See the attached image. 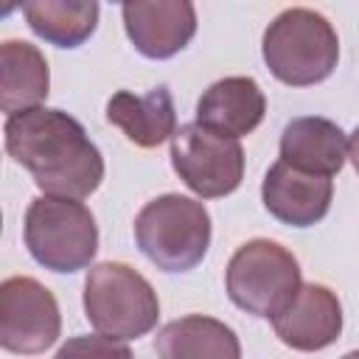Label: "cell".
Segmentation results:
<instances>
[{
    "label": "cell",
    "mask_w": 359,
    "mask_h": 359,
    "mask_svg": "<svg viewBox=\"0 0 359 359\" xmlns=\"http://www.w3.org/2000/svg\"><path fill=\"white\" fill-rule=\"evenodd\" d=\"M8 157L22 165L45 196L84 199L104 180V157L84 126L50 107H36L6 118Z\"/></svg>",
    "instance_id": "cell-1"
},
{
    "label": "cell",
    "mask_w": 359,
    "mask_h": 359,
    "mask_svg": "<svg viewBox=\"0 0 359 359\" xmlns=\"http://www.w3.org/2000/svg\"><path fill=\"white\" fill-rule=\"evenodd\" d=\"M269 73L289 87L325 81L339 62V36L314 8H286L264 31L261 42Z\"/></svg>",
    "instance_id": "cell-2"
},
{
    "label": "cell",
    "mask_w": 359,
    "mask_h": 359,
    "mask_svg": "<svg viewBox=\"0 0 359 359\" xmlns=\"http://www.w3.org/2000/svg\"><path fill=\"white\" fill-rule=\"evenodd\" d=\"M135 241L157 269L188 272L208 255L210 213L191 196L163 194L135 216Z\"/></svg>",
    "instance_id": "cell-3"
},
{
    "label": "cell",
    "mask_w": 359,
    "mask_h": 359,
    "mask_svg": "<svg viewBox=\"0 0 359 359\" xmlns=\"http://www.w3.org/2000/svg\"><path fill=\"white\" fill-rule=\"evenodd\" d=\"M84 314L98 334L126 342L157 325L160 300L137 269L121 261H104L90 266L84 278Z\"/></svg>",
    "instance_id": "cell-4"
},
{
    "label": "cell",
    "mask_w": 359,
    "mask_h": 359,
    "mask_svg": "<svg viewBox=\"0 0 359 359\" xmlns=\"http://www.w3.org/2000/svg\"><path fill=\"white\" fill-rule=\"evenodd\" d=\"M300 264L278 241L252 238L227 261V297L247 314L275 320L300 292Z\"/></svg>",
    "instance_id": "cell-5"
},
{
    "label": "cell",
    "mask_w": 359,
    "mask_h": 359,
    "mask_svg": "<svg viewBox=\"0 0 359 359\" xmlns=\"http://www.w3.org/2000/svg\"><path fill=\"white\" fill-rule=\"evenodd\" d=\"M22 238L31 258L50 272H79L98 252L95 216L79 199L36 196L25 210Z\"/></svg>",
    "instance_id": "cell-6"
},
{
    "label": "cell",
    "mask_w": 359,
    "mask_h": 359,
    "mask_svg": "<svg viewBox=\"0 0 359 359\" xmlns=\"http://www.w3.org/2000/svg\"><path fill=\"white\" fill-rule=\"evenodd\" d=\"M171 165L199 199L233 194L244 180V149L236 137L182 123L171 137Z\"/></svg>",
    "instance_id": "cell-7"
},
{
    "label": "cell",
    "mask_w": 359,
    "mask_h": 359,
    "mask_svg": "<svg viewBox=\"0 0 359 359\" xmlns=\"http://www.w3.org/2000/svg\"><path fill=\"white\" fill-rule=\"evenodd\" d=\"M62 331L53 292L36 278L14 275L0 283V345L11 353H45Z\"/></svg>",
    "instance_id": "cell-8"
},
{
    "label": "cell",
    "mask_w": 359,
    "mask_h": 359,
    "mask_svg": "<svg viewBox=\"0 0 359 359\" xmlns=\"http://www.w3.org/2000/svg\"><path fill=\"white\" fill-rule=\"evenodd\" d=\"M121 17L129 42L146 59H171L196 34V8L188 0L123 3Z\"/></svg>",
    "instance_id": "cell-9"
},
{
    "label": "cell",
    "mask_w": 359,
    "mask_h": 359,
    "mask_svg": "<svg viewBox=\"0 0 359 359\" xmlns=\"http://www.w3.org/2000/svg\"><path fill=\"white\" fill-rule=\"evenodd\" d=\"M272 331L292 351H323L342 334L339 297L323 283H303L297 297L272 320Z\"/></svg>",
    "instance_id": "cell-10"
},
{
    "label": "cell",
    "mask_w": 359,
    "mask_h": 359,
    "mask_svg": "<svg viewBox=\"0 0 359 359\" xmlns=\"http://www.w3.org/2000/svg\"><path fill=\"white\" fill-rule=\"evenodd\" d=\"M331 196L334 182L328 177L297 171L280 160L266 171L261 182L264 208L269 210V216L289 227H311L323 222L331 208Z\"/></svg>",
    "instance_id": "cell-11"
},
{
    "label": "cell",
    "mask_w": 359,
    "mask_h": 359,
    "mask_svg": "<svg viewBox=\"0 0 359 359\" xmlns=\"http://www.w3.org/2000/svg\"><path fill=\"white\" fill-rule=\"evenodd\" d=\"M266 112L264 90L250 76H227L213 81L196 101V123L224 135L244 137L258 129Z\"/></svg>",
    "instance_id": "cell-12"
},
{
    "label": "cell",
    "mask_w": 359,
    "mask_h": 359,
    "mask_svg": "<svg viewBox=\"0 0 359 359\" xmlns=\"http://www.w3.org/2000/svg\"><path fill=\"white\" fill-rule=\"evenodd\" d=\"M348 160V137L345 132L320 115L292 118L280 135V163L314 174V177H334L342 171Z\"/></svg>",
    "instance_id": "cell-13"
},
{
    "label": "cell",
    "mask_w": 359,
    "mask_h": 359,
    "mask_svg": "<svg viewBox=\"0 0 359 359\" xmlns=\"http://www.w3.org/2000/svg\"><path fill=\"white\" fill-rule=\"evenodd\" d=\"M107 121L118 126L135 146L154 149L174 137L177 112L168 87H154L146 95H135L129 90H118L107 101Z\"/></svg>",
    "instance_id": "cell-14"
},
{
    "label": "cell",
    "mask_w": 359,
    "mask_h": 359,
    "mask_svg": "<svg viewBox=\"0 0 359 359\" xmlns=\"http://www.w3.org/2000/svg\"><path fill=\"white\" fill-rule=\"evenodd\" d=\"M154 353L157 359H241V342L222 320L188 314L157 331Z\"/></svg>",
    "instance_id": "cell-15"
},
{
    "label": "cell",
    "mask_w": 359,
    "mask_h": 359,
    "mask_svg": "<svg viewBox=\"0 0 359 359\" xmlns=\"http://www.w3.org/2000/svg\"><path fill=\"white\" fill-rule=\"evenodd\" d=\"M50 90V70L42 50L22 39L0 45V109L11 118L36 109Z\"/></svg>",
    "instance_id": "cell-16"
},
{
    "label": "cell",
    "mask_w": 359,
    "mask_h": 359,
    "mask_svg": "<svg viewBox=\"0 0 359 359\" xmlns=\"http://www.w3.org/2000/svg\"><path fill=\"white\" fill-rule=\"evenodd\" d=\"M22 14L28 28L56 48L84 45L98 25V3L93 0H31L22 3Z\"/></svg>",
    "instance_id": "cell-17"
},
{
    "label": "cell",
    "mask_w": 359,
    "mask_h": 359,
    "mask_svg": "<svg viewBox=\"0 0 359 359\" xmlns=\"http://www.w3.org/2000/svg\"><path fill=\"white\" fill-rule=\"evenodd\" d=\"M53 359H135L132 348L121 339L104 337V334H84V337H70Z\"/></svg>",
    "instance_id": "cell-18"
},
{
    "label": "cell",
    "mask_w": 359,
    "mask_h": 359,
    "mask_svg": "<svg viewBox=\"0 0 359 359\" xmlns=\"http://www.w3.org/2000/svg\"><path fill=\"white\" fill-rule=\"evenodd\" d=\"M348 160L353 163V168H356V174H359V126L351 132V137H348Z\"/></svg>",
    "instance_id": "cell-19"
},
{
    "label": "cell",
    "mask_w": 359,
    "mask_h": 359,
    "mask_svg": "<svg viewBox=\"0 0 359 359\" xmlns=\"http://www.w3.org/2000/svg\"><path fill=\"white\" fill-rule=\"evenodd\" d=\"M342 359H359V351H351V353H345Z\"/></svg>",
    "instance_id": "cell-20"
}]
</instances>
